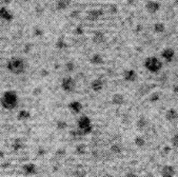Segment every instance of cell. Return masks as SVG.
Wrapping results in <instances>:
<instances>
[{
  "label": "cell",
  "instance_id": "cell-29",
  "mask_svg": "<svg viewBox=\"0 0 178 177\" xmlns=\"http://www.w3.org/2000/svg\"><path fill=\"white\" fill-rule=\"evenodd\" d=\"M70 135L72 136V138L74 139H80L81 137H83V134L81 133L80 130H78V129H76V130H72L70 132Z\"/></svg>",
  "mask_w": 178,
  "mask_h": 177
},
{
  "label": "cell",
  "instance_id": "cell-2",
  "mask_svg": "<svg viewBox=\"0 0 178 177\" xmlns=\"http://www.w3.org/2000/svg\"><path fill=\"white\" fill-rule=\"evenodd\" d=\"M1 107L5 110H14L19 103V96L15 90H7L3 92L0 98Z\"/></svg>",
  "mask_w": 178,
  "mask_h": 177
},
{
  "label": "cell",
  "instance_id": "cell-24",
  "mask_svg": "<svg viewBox=\"0 0 178 177\" xmlns=\"http://www.w3.org/2000/svg\"><path fill=\"white\" fill-rule=\"evenodd\" d=\"M55 47H56L58 50H65V49L68 48V43H66V41L65 40L63 37H59V38L56 40Z\"/></svg>",
  "mask_w": 178,
  "mask_h": 177
},
{
  "label": "cell",
  "instance_id": "cell-14",
  "mask_svg": "<svg viewBox=\"0 0 178 177\" xmlns=\"http://www.w3.org/2000/svg\"><path fill=\"white\" fill-rule=\"evenodd\" d=\"M69 109L72 113L74 114H79L82 110V103L78 100H73L69 103Z\"/></svg>",
  "mask_w": 178,
  "mask_h": 177
},
{
  "label": "cell",
  "instance_id": "cell-34",
  "mask_svg": "<svg viewBox=\"0 0 178 177\" xmlns=\"http://www.w3.org/2000/svg\"><path fill=\"white\" fill-rule=\"evenodd\" d=\"M65 155H66V150L62 149V148H61V149H58L56 151V153H55V156H56L58 159H62Z\"/></svg>",
  "mask_w": 178,
  "mask_h": 177
},
{
  "label": "cell",
  "instance_id": "cell-10",
  "mask_svg": "<svg viewBox=\"0 0 178 177\" xmlns=\"http://www.w3.org/2000/svg\"><path fill=\"white\" fill-rule=\"evenodd\" d=\"M161 7V3L158 1H148L145 3V10L151 14H155L157 13Z\"/></svg>",
  "mask_w": 178,
  "mask_h": 177
},
{
  "label": "cell",
  "instance_id": "cell-23",
  "mask_svg": "<svg viewBox=\"0 0 178 177\" xmlns=\"http://www.w3.org/2000/svg\"><path fill=\"white\" fill-rule=\"evenodd\" d=\"M153 30H154V32H155V33L161 34V33H163V32L166 31V25H164L163 22H156V23H154Z\"/></svg>",
  "mask_w": 178,
  "mask_h": 177
},
{
  "label": "cell",
  "instance_id": "cell-8",
  "mask_svg": "<svg viewBox=\"0 0 178 177\" xmlns=\"http://www.w3.org/2000/svg\"><path fill=\"white\" fill-rule=\"evenodd\" d=\"M161 57L164 59L166 62H171L175 58V50L173 48H166L161 52Z\"/></svg>",
  "mask_w": 178,
  "mask_h": 177
},
{
  "label": "cell",
  "instance_id": "cell-40",
  "mask_svg": "<svg viewBox=\"0 0 178 177\" xmlns=\"http://www.w3.org/2000/svg\"><path fill=\"white\" fill-rule=\"evenodd\" d=\"M37 154L39 155V156H43L44 154H46V149L44 148H39L38 149V151H37Z\"/></svg>",
  "mask_w": 178,
  "mask_h": 177
},
{
  "label": "cell",
  "instance_id": "cell-19",
  "mask_svg": "<svg viewBox=\"0 0 178 177\" xmlns=\"http://www.w3.org/2000/svg\"><path fill=\"white\" fill-rule=\"evenodd\" d=\"M113 104L115 106H121L124 102V96L120 93H116L112 96V99H111Z\"/></svg>",
  "mask_w": 178,
  "mask_h": 177
},
{
  "label": "cell",
  "instance_id": "cell-36",
  "mask_svg": "<svg viewBox=\"0 0 178 177\" xmlns=\"http://www.w3.org/2000/svg\"><path fill=\"white\" fill-rule=\"evenodd\" d=\"M109 12H110L111 14H115V13H117L118 12L117 4H111L110 7H109Z\"/></svg>",
  "mask_w": 178,
  "mask_h": 177
},
{
  "label": "cell",
  "instance_id": "cell-15",
  "mask_svg": "<svg viewBox=\"0 0 178 177\" xmlns=\"http://www.w3.org/2000/svg\"><path fill=\"white\" fill-rule=\"evenodd\" d=\"M178 117V113H177V110L174 108L169 109L168 111L166 112V119L170 122H173L177 119Z\"/></svg>",
  "mask_w": 178,
  "mask_h": 177
},
{
  "label": "cell",
  "instance_id": "cell-7",
  "mask_svg": "<svg viewBox=\"0 0 178 177\" xmlns=\"http://www.w3.org/2000/svg\"><path fill=\"white\" fill-rule=\"evenodd\" d=\"M0 18L4 21H11L14 18V14L9 7L3 5V7H0Z\"/></svg>",
  "mask_w": 178,
  "mask_h": 177
},
{
  "label": "cell",
  "instance_id": "cell-35",
  "mask_svg": "<svg viewBox=\"0 0 178 177\" xmlns=\"http://www.w3.org/2000/svg\"><path fill=\"white\" fill-rule=\"evenodd\" d=\"M83 33H84V28L82 25H77L75 30H74V34H76V35H82Z\"/></svg>",
  "mask_w": 178,
  "mask_h": 177
},
{
  "label": "cell",
  "instance_id": "cell-43",
  "mask_svg": "<svg viewBox=\"0 0 178 177\" xmlns=\"http://www.w3.org/2000/svg\"><path fill=\"white\" fill-rule=\"evenodd\" d=\"M40 75H41L42 77H46V76H47V75H49V71H47V70H46V69H42L41 72H40Z\"/></svg>",
  "mask_w": 178,
  "mask_h": 177
},
{
  "label": "cell",
  "instance_id": "cell-26",
  "mask_svg": "<svg viewBox=\"0 0 178 177\" xmlns=\"http://www.w3.org/2000/svg\"><path fill=\"white\" fill-rule=\"evenodd\" d=\"M76 70V64L74 61H66L65 64V71L66 73H72Z\"/></svg>",
  "mask_w": 178,
  "mask_h": 177
},
{
  "label": "cell",
  "instance_id": "cell-45",
  "mask_svg": "<svg viewBox=\"0 0 178 177\" xmlns=\"http://www.w3.org/2000/svg\"><path fill=\"white\" fill-rule=\"evenodd\" d=\"M173 92L176 94L178 92V88H177V85L176 84H174V87H173Z\"/></svg>",
  "mask_w": 178,
  "mask_h": 177
},
{
  "label": "cell",
  "instance_id": "cell-42",
  "mask_svg": "<svg viewBox=\"0 0 178 177\" xmlns=\"http://www.w3.org/2000/svg\"><path fill=\"white\" fill-rule=\"evenodd\" d=\"M177 143H177V135L175 134L173 137H172V144H173L174 148H176V147H177Z\"/></svg>",
  "mask_w": 178,
  "mask_h": 177
},
{
  "label": "cell",
  "instance_id": "cell-12",
  "mask_svg": "<svg viewBox=\"0 0 178 177\" xmlns=\"http://www.w3.org/2000/svg\"><path fill=\"white\" fill-rule=\"evenodd\" d=\"M176 174V169L173 166H163L161 169V177H174Z\"/></svg>",
  "mask_w": 178,
  "mask_h": 177
},
{
  "label": "cell",
  "instance_id": "cell-3",
  "mask_svg": "<svg viewBox=\"0 0 178 177\" xmlns=\"http://www.w3.org/2000/svg\"><path fill=\"white\" fill-rule=\"evenodd\" d=\"M163 62L155 56H150L145 60V68L151 73H158L161 71Z\"/></svg>",
  "mask_w": 178,
  "mask_h": 177
},
{
  "label": "cell",
  "instance_id": "cell-6",
  "mask_svg": "<svg viewBox=\"0 0 178 177\" xmlns=\"http://www.w3.org/2000/svg\"><path fill=\"white\" fill-rule=\"evenodd\" d=\"M122 77H123V79L127 82H134V81H136L137 78H138V74L135 70L127 69L123 72Z\"/></svg>",
  "mask_w": 178,
  "mask_h": 177
},
{
  "label": "cell",
  "instance_id": "cell-1",
  "mask_svg": "<svg viewBox=\"0 0 178 177\" xmlns=\"http://www.w3.org/2000/svg\"><path fill=\"white\" fill-rule=\"evenodd\" d=\"M7 69L12 74H23L28 69V61L23 57H20V56H13L7 60Z\"/></svg>",
  "mask_w": 178,
  "mask_h": 177
},
{
  "label": "cell",
  "instance_id": "cell-41",
  "mask_svg": "<svg viewBox=\"0 0 178 177\" xmlns=\"http://www.w3.org/2000/svg\"><path fill=\"white\" fill-rule=\"evenodd\" d=\"M126 177H138V176H137V173L134 172V171H129V172L126 174Z\"/></svg>",
  "mask_w": 178,
  "mask_h": 177
},
{
  "label": "cell",
  "instance_id": "cell-46",
  "mask_svg": "<svg viewBox=\"0 0 178 177\" xmlns=\"http://www.w3.org/2000/svg\"><path fill=\"white\" fill-rule=\"evenodd\" d=\"M103 177H113V176H112V175H110V174H105V175L103 176Z\"/></svg>",
  "mask_w": 178,
  "mask_h": 177
},
{
  "label": "cell",
  "instance_id": "cell-25",
  "mask_svg": "<svg viewBox=\"0 0 178 177\" xmlns=\"http://www.w3.org/2000/svg\"><path fill=\"white\" fill-rule=\"evenodd\" d=\"M87 148L86 143H78L75 148V153L77 155H84L87 153Z\"/></svg>",
  "mask_w": 178,
  "mask_h": 177
},
{
  "label": "cell",
  "instance_id": "cell-11",
  "mask_svg": "<svg viewBox=\"0 0 178 177\" xmlns=\"http://www.w3.org/2000/svg\"><path fill=\"white\" fill-rule=\"evenodd\" d=\"M103 15V11L102 10H91L87 12V19L90 21H96L99 19L100 17Z\"/></svg>",
  "mask_w": 178,
  "mask_h": 177
},
{
  "label": "cell",
  "instance_id": "cell-16",
  "mask_svg": "<svg viewBox=\"0 0 178 177\" xmlns=\"http://www.w3.org/2000/svg\"><path fill=\"white\" fill-rule=\"evenodd\" d=\"M148 125H149V120L147 119V117H145V116H140V117L137 119V121H136V127H137L138 130H140V131L145 130Z\"/></svg>",
  "mask_w": 178,
  "mask_h": 177
},
{
  "label": "cell",
  "instance_id": "cell-9",
  "mask_svg": "<svg viewBox=\"0 0 178 177\" xmlns=\"http://www.w3.org/2000/svg\"><path fill=\"white\" fill-rule=\"evenodd\" d=\"M22 171L26 176H33L37 173V166L32 162L25 163L22 166Z\"/></svg>",
  "mask_w": 178,
  "mask_h": 177
},
{
  "label": "cell",
  "instance_id": "cell-28",
  "mask_svg": "<svg viewBox=\"0 0 178 177\" xmlns=\"http://www.w3.org/2000/svg\"><path fill=\"white\" fill-rule=\"evenodd\" d=\"M134 143L136 144L138 148H143L145 146V139L142 136H136L134 138Z\"/></svg>",
  "mask_w": 178,
  "mask_h": 177
},
{
  "label": "cell",
  "instance_id": "cell-4",
  "mask_svg": "<svg viewBox=\"0 0 178 177\" xmlns=\"http://www.w3.org/2000/svg\"><path fill=\"white\" fill-rule=\"evenodd\" d=\"M77 125H78V130H80L84 136L92 133L93 131L92 121L90 119V117L87 116V115H82V116L79 117L78 121H77Z\"/></svg>",
  "mask_w": 178,
  "mask_h": 177
},
{
  "label": "cell",
  "instance_id": "cell-31",
  "mask_svg": "<svg viewBox=\"0 0 178 177\" xmlns=\"http://www.w3.org/2000/svg\"><path fill=\"white\" fill-rule=\"evenodd\" d=\"M161 98V94L159 92H153L152 94L150 95V101L151 102H157V101H159V99Z\"/></svg>",
  "mask_w": 178,
  "mask_h": 177
},
{
  "label": "cell",
  "instance_id": "cell-27",
  "mask_svg": "<svg viewBox=\"0 0 178 177\" xmlns=\"http://www.w3.org/2000/svg\"><path fill=\"white\" fill-rule=\"evenodd\" d=\"M23 147L24 146H23L22 141L19 140V139H16L14 143H12V149H13V151H15V152H19L20 150L23 149Z\"/></svg>",
  "mask_w": 178,
  "mask_h": 177
},
{
  "label": "cell",
  "instance_id": "cell-5",
  "mask_svg": "<svg viewBox=\"0 0 178 177\" xmlns=\"http://www.w3.org/2000/svg\"><path fill=\"white\" fill-rule=\"evenodd\" d=\"M61 88L66 93H72L76 90V81L73 77L66 76L61 81Z\"/></svg>",
  "mask_w": 178,
  "mask_h": 177
},
{
  "label": "cell",
  "instance_id": "cell-18",
  "mask_svg": "<svg viewBox=\"0 0 178 177\" xmlns=\"http://www.w3.org/2000/svg\"><path fill=\"white\" fill-rule=\"evenodd\" d=\"M31 118V112L29 110H25V109H22V110H19L17 113V119L18 120H21V121H24V120H28Z\"/></svg>",
  "mask_w": 178,
  "mask_h": 177
},
{
  "label": "cell",
  "instance_id": "cell-17",
  "mask_svg": "<svg viewBox=\"0 0 178 177\" xmlns=\"http://www.w3.org/2000/svg\"><path fill=\"white\" fill-rule=\"evenodd\" d=\"M93 41L95 42L96 44H101L105 41V36L103 34V32L101 31H96L93 36Z\"/></svg>",
  "mask_w": 178,
  "mask_h": 177
},
{
  "label": "cell",
  "instance_id": "cell-33",
  "mask_svg": "<svg viewBox=\"0 0 178 177\" xmlns=\"http://www.w3.org/2000/svg\"><path fill=\"white\" fill-rule=\"evenodd\" d=\"M33 33L35 36H42L44 34V30L41 28L40 25H36L35 28L33 29Z\"/></svg>",
  "mask_w": 178,
  "mask_h": 177
},
{
  "label": "cell",
  "instance_id": "cell-38",
  "mask_svg": "<svg viewBox=\"0 0 178 177\" xmlns=\"http://www.w3.org/2000/svg\"><path fill=\"white\" fill-rule=\"evenodd\" d=\"M92 156L94 157L95 159H98V158H100L102 156V154H101V152H99L98 150H95V151L92 152Z\"/></svg>",
  "mask_w": 178,
  "mask_h": 177
},
{
  "label": "cell",
  "instance_id": "cell-39",
  "mask_svg": "<svg viewBox=\"0 0 178 177\" xmlns=\"http://www.w3.org/2000/svg\"><path fill=\"white\" fill-rule=\"evenodd\" d=\"M79 16H80V11L78 10H74L73 12L71 13L72 18H79Z\"/></svg>",
  "mask_w": 178,
  "mask_h": 177
},
{
  "label": "cell",
  "instance_id": "cell-44",
  "mask_svg": "<svg viewBox=\"0 0 178 177\" xmlns=\"http://www.w3.org/2000/svg\"><path fill=\"white\" fill-rule=\"evenodd\" d=\"M32 47H33V45H32V44L26 43V44L24 45V52H25V53H29V52H30V51H31Z\"/></svg>",
  "mask_w": 178,
  "mask_h": 177
},
{
  "label": "cell",
  "instance_id": "cell-37",
  "mask_svg": "<svg viewBox=\"0 0 178 177\" xmlns=\"http://www.w3.org/2000/svg\"><path fill=\"white\" fill-rule=\"evenodd\" d=\"M86 172L84 171H81V170H77L75 171V173H74V176L75 177H86Z\"/></svg>",
  "mask_w": 178,
  "mask_h": 177
},
{
  "label": "cell",
  "instance_id": "cell-20",
  "mask_svg": "<svg viewBox=\"0 0 178 177\" xmlns=\"http://www.w3.org/2000/svg\"><path fill=\"white\" fill-rule=\"evenodd\" d=\"M90 61H91L92 64H95V66H99V64L103 63V57L101 54H98V53H95L91 56L90 58Z\"/></svg>",
  "mask_w": 178,
  "mask_h": 177
},
{
  "label": "cell",
  "instance_id": "cell-21",
  "mask_svg": "<svg viewBox=\"0 0 178 177\" xmlns=\"http://www.w3.org/2000/svg\"><path fill=\"white\" fill-rule=\"evenodd\" d=\"M122 151H123V146H122V143H113L110 148V152L112 153V154H115V155L120 154Z\"/></svg>",
  "mask_w": 178,
  "mask_h": 177
},
{
  "label": "cell",
  "instance_id": "cell-22",
  "mask_svg": "<svg viewBox=\"0 0 178 177\" xmlns=\"http://www.w3.org/2000/svg\"><path fill=\"white\" fill-rule=\"evenodd\" d=\"M70 4H71V2L68 1V0H58L56 3H55L56 9L59 10V11L68 9V7H70Z\"/></svg>",
  "mask_w": 178,
  "mask_h": 177
},
{
  "label": "cell",
  "instance_id": "cell-32",
  "mask_svg": "<svg viewBox=\"0 0 178 177\" xmlns=\"http://www.w3.org/2000/svg\"><path fill=\"white\" fill-rule=\"evenodd\" d=\"M151 91V87L148 84H142L140 85V88H138V92H139L141 95H145L147 93H149Z\"/></svg>",
  "mask_w": 178,
  "mask_h": 177
},
{
  "label": "cell",
  "instance_id": "cell-30",
  "mask_svg": "<svg viewBox=\"0 0 178 177\" xmlns=\"http://www.w3.org/2000/svg\"><path fill=\"white\" fill-rule=\"evenodd\" d=\"M56 127H57L58 130L63 131V130H65V129L69 127V125H68V122H66L65 120L59 119V120H57V122H56Z\"/></svg>",
  "mask_w": 178,
  "mask_h": 177
},
{
  "label": "cell",
  "instance_id": "cell-13",
  "mask_svg": "<svg viewBox=\"0 0 178 177\" xmlns=\"http://www.w3.org/2000/svg\"><path fill=\"white\" fill-rule=\"evenodd\" d=\"M103 88H105V80H102L101 78L94 79L91 82V88L94 92H100L103 90Z\"/></svg>",
  "mask_w": 178,
  "mask_h": 177
}]
</instances>
